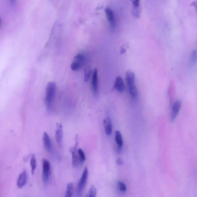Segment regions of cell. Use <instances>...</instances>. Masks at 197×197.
<instances>
[{
  "label": "cell",
  "instance_id": "1",
  "mask_svg": "<svg viewBox=\"0 0 197 197\" xmlns=\"http://www.w3.org/2000/svg\"><path fill=\"white\" fill-rule=\"evenodd\" d=\"M56 86L55 82H50L46 88L45 103L46 107L49 111H51L55 100Z\"/></svg>",
  "mask_w": 197,
  "mask_h": 197
},
{
  "label": "cell",
  "instance_id": "29",
  "mask_svg": "<svg viewBox=\"0 0 197 197\" xmlns=\"http://www.w3.org/2000/svg\"></svg>",
  "mask_w": 197,
  "mask_h": 197
},
{
  "label": "cell",
  "instance_id": "3",
  "mask_svg": "<svg viewBox=\"0 0 197 197\" xmlns=\"http://www.w3.org/2000/svg\"><path fill=\"white\" fill-rule=\"evenodd\" d=\"M50 165L48 160L44 159L42 161V178L44 183H46L49 180Z\"/></svg>",
  "mask_w": 197,
  "mask_h": 197
},
{
  "label": "cell",
  "instance_id": "23",
  "mask_svg": "<svg viewBox=\"0 0 197 197\" xmlns=\"http://www.w3.org/2000/svg\"><path fill=\"white\" fill-rule=\"evenodd\" d=\"M197 60L196 51L194 50L192 52L191 58V65H194L196 63Z\"/></svg>",
  "mask_w": 197,
  "mask_h": 197
},
{
  "label": "cell",
  "instance_id": "20",
  "mask_svg": "<svg viewBox=\"0 0 197 197\" xmlns=\"http://www.w3.org/2000/svg\"><path fill=\"white\" fill-rule=\"evenodd\" d=\"M97 193V190L94 185H91L87 193L86 197H96Z\"/></svg>",
  "mask_w": 197,
  "mask_h": 197
},
{
  "label": "cell",
  "instance_id": "4",
  "mask_svg": "<svg viewBox=\"0 0 197 197\" xmlns=\"http://www.w3.org/2000/svg\"><path fill=\"white\" fill-rule=\"evenodd\" d=\"M92 87L94 96L98 98V72L96 68L94 70L92 76Z\"/></svg>",
  "mask_w": 197,
  "mask_h": 197
},
{
  "label": "cell",
  "instance_id": "28",
  "mask_svg": "<svg viewBox=\"0 0 197 197\" xmlns=\"http://www.w3.org/2000/svg\"><path fill=\"white\" fill-rule=\"evenodd\" d=\"M1 19H0V25H1Z\"/></svg>",
  "mask_w": 197,
  "mask_h": 197
},
{
  "label": "cell",
  "instance_id": "16",
  "mask_svg": "<svg viewBox=\"0 0 197 197\" xmlns=\"http://www.w3.org/2000/svg\"><path fill=\"white\" fill-rule=\"evenodd\" d=\"M31 173L33 175L37 167V160L35 155H33L30 161Z\"/></svg>",
  "mask_w": 197,
  "mask_h": 197
},
{
  "label": "cell",
  "instance_id": "14",
  "mask_svg": "<svg viewBox=\"0 0 197 197\" xmlns=\"http://www.w3.org/2000/svg\"><path fill=\"white\" fill-rule=\"evenodd\" d=\"M115 141L118 147V151L121 152L123 146V142L122 135L119 131H116Z\"/></svg>",
  "mask_w": 197,
  "mask_h": 197
},
{
  "label": "cell",
  "instance_id": "10",
  "mask_svg": "<svg viewBox=\"0 0 197 197\" xmlns=\"http://www.w3.org/2000/svg\"><path fill=\"white\" fill-rule=\"evenodd\" d=\"M103 124L106 135H111L112 132V123L110 118L108 117L105 118L104 119Z\"/></svg>",
  "mask_w": 197,
  "mask_h": 197
},
{
  "label": "cell",
  "instance_id": "11",
  "mask_svg": "<svg viewBox=\"0 0 197 197\" xmlns=\"http://www.w3.org/2000/svg\"><path fill=\"white\" fill-rule=\"evenodd\" d=\"M114 88L119 92L122 93L124 91L125 86L124 81L121 77H118L115 82Z\"/></svg>",
  "mask_w": 197,
  "mask_h": 197
},
{
  "label": "cell",
  "instance_id": "13",
  "mask_svg": "<svg viewBox=\"0 0 197 197\" xmlns=\"http://www.w3.org/2000/svg\"><path fill=\"white\" fill-rule=\"evenodd\" d=\"M135 74L133 72L128 71L126 74V80L128 87L135 85Z\"/></svg>",
  "mask_w": 197,
  "mask_h": 197
},
{
  "label": "cell",
  "instance_id": "18",
  "mask_svg": "<svg viewBox=\"0 0 197 197\" xmlns=\"http://www.w3.org/2000/svg\"><path fill=\"white\" fill-rule=\"evenodd\" d=\"M130 94L133 98H136L137 97L138 95V91L137 88L135 85L128 87Z\"/></svg>",
  "mask_w": 197,
  "mask_h": 197
},
{
  "label": "cell",
  "instance_id": "24",
  "mask_svg": "<svg viewBox=\"0 0 197 197\" xmlns=\"http://www.w3.org/2000/svg\"><path fill=\"white\" fill-rule=\"evenodd\" d=\"M70 68H71V70L74 71H77V70H79L80 69L82 68V67L76 62L73 61L70 65Z\"/></svg>",
  "mask_w": 197,
  "mask_h": 197
},
{
  "label": "cell",
  "instance_id": "21",
  "mask_svg": "<svg viewBox=\"0 0 197 197\" xmlns=\"http://www.w3.org/2000/svg\"><path fill=\"white\" fill-rule=\"evenodd\" d=\"M78 152L79 159V163L81 164H83L86 160V157H85L84 152H83L82 149L80 148L78 149Z\"/></svg>",
  "mask_w": 197,
  "mask_h": 197
},
{
  "label": "cell",
  "instance_id": "22",
  "mask_svg": "<svg viewBox=\"0 0 197 197\" xmlns=\"http://www.w3.org/2000/svg\"><path fill=\"white\" fill-rule=\"evenodd\" d=\"M91 70L89 67H87L84 70V80L85 82L88 81L91 77Z\"/></svg>",
  "mask_w": 197,
  "mask_h": 197
},
{
  "label": "cell",
  "instance_id": "27",
  "mask_svg": "<svg viewBox=\"0 0 197 197\" xmlns=\"http://www.w3.org/2000/svg\"><path fill=\"white\" fill-rule=\"evenodd\" d=\"M126 49H125L124 47H123L121 49V54L124 53V52H126Z\"/></svg>",
  "mask_w": 197,
  "mask_h": 197
},
{
  "label": "cell",
  "instance_id": "15",
  "mask_svg": "<svg viewBox=\"0 0 197 197\" xmlns=\"http://www.w3.org/2000/svg\"><path fill=\"white\" fill-rule=\"evenodd\" d=\"M86 61V57L83 54L79 53L75 56L74 58V62H76L82 68L84 65Z\"/></svg>",
  "mask_w": 197,
  "mask_h": 197
},
{
  "label": "cell",
  "instance_id": "7",
  "mask_svg": "<svg viewBox=\"0 0 197 197\" xmlns=\"http://www.w3.org/2000/svg\"><path fill=\"white\" fill-rule=\"evenodd\" d=\"M88 176V170L87 167H85L84 170L83 175L80 178L79 183L78 185V191L79 193H81L87 183Z\"/></svg>",
  "mask_w": 197,
  "mask_h": 197
},
{
  "label": "cell",
  "instance_id": "25",
  "mask_svg": "<svg viewBox=\"0 0 197 197\" xmlns=\"http://www.w3.org/2000/svg\"><path fill=\"white\" fill-rule=\"evenodd\" d=\"M118 186L119 190L121 192H126L127 190V187L124 183L121 181H119L118 183Z\"/></svg>",
  "mask_w": 197,
  "mask_h": 197
},
{
  "label": "cell",
  "instance_id": "26",
  "mask_svg": "<svg viewBox=\"0 0 197 197\" xmlns=\"http://www.w3.org/2000/svg\"><path fill=\"white\" fill-rule=\"evenodd\" d=\"M116 162H117L118 165L119 166L122 165L123 164V161L121 158H118L116 161Z\"/></svg>",
  "mask_w": 197,
  "mask_h": 197
},
{
  "label": "cell",
  "instance_id": "6",
  "mask_svg": "<svg viewBox=\"0 0 197 197\" xmlns=\"http://www.w3.org/2000/svg\"><path fill=\"white\" fill-rule=\"evenodd\" d=\"M182 103L180 100H177L174 103L172 107L171 114V121L173 122L176 119L177 116L181 107Z\"/></svg>",
  "mask_w": 197,
  "mask_h": 197
},
{
  "label": "cell",
  "instance_id": "5",
  "mask_svg": "<svg viewBox=\"0 0 197 197\" xmlns=\"http://www.w3.org/2000/svg\"><path fill=\"white\" fill-rule=\"evenodd\" d=\"M105 11L111 28L112 30H114L116 28V21L114 13L112 10L109 8H106Z\"/></svg>",
  "mask_w": 197,
  "mask_h": 197
},
{
  "label": "cell",
  "instance_id": "19",
  "mask_svg": "<svg viewBox=\"0 0 197 197\" xmlns=\"http://www.w3.org/2000/svg\"><path fill=\"white\" fill-rule=\"evenodd\" d=\"M73 183H70L67 185L66 193H65V197H71L73 194Z\"/></svg>",
  "mask_w": 197,
  "mask_h": 197
},
{
  "label": "cell",
  "instance_id": "8",
  "mask_svg": "<svg viewBox=\"0 0 197 197\" xmlns=\"http://www.w3.org/2000/svg\"><path fill=\"white\" fill-rule=\"evenodd\" d=\"M55 139L59 147H61L62 139H63V132H62V126L61 123H57L56 130L55 133Z\"/></svg>",
  "mask_w": 197,
  "mask_h": 197
},
{
  "label": "cell",
  "instance_id": "9",
  "mask_svg": "<svg viewBox=\"0 0 197 197\" xmlns=\"http://www.w3.org/2000/svg\"><path fill=\"white\" fill-rule=\"evenodd\" d=\"M27 172L26 170L24 171L20 174L17 181V185L19 188L24 186L27 183Z\"/></svg>",
  "mask_w": 197,
  "mask_h": 197
},
{
  "label": "cell",
  "instance_id": "2",
  "mask_svg": "<svg viewBox=\"0 0 197 197\" xmlns=\"http://www.w3.org/2000/svg\"><path fill=\"white\" fill-rule=\"evenodd\" d=\"M78 136H75V142L74 146L70 149V152L72 154V165L74 167H76L79 163V159L78 152Z\"/></svg>",
  "mask_w": 197,
  "mask_h": 197
},
{
  "label": "cell",
  "instance_id": "12",
  "mask_svg": "<svg viewBox=\"0 0 197 197\" xmlns=\"http://www.w3.org/2000/svg\"><path fill=\"white\" fill-rule=\"evenodd\" d=\"M44 145V147L49 152H50L52 149L51 142L50 137L46 132L43 133V137H42Z\"/></svg>",
  "mask_w": 197,
  "mask_h": 197
},
{
  "label": "cell",
  "instance_id": "17",
  "mask_svg": "<svg viewBox=\"0 0 197 197\" xmlns=\"http://www.w3.org/2000/svg\"><path fill=\"white\" fill-rule=\"evenodd\" d=\"M132 14L135 17L138 18L140 15V4L133 5Z\"/></svg>",
  "mask_w": 197,
  "mask_h": 197
}]
</instances>
